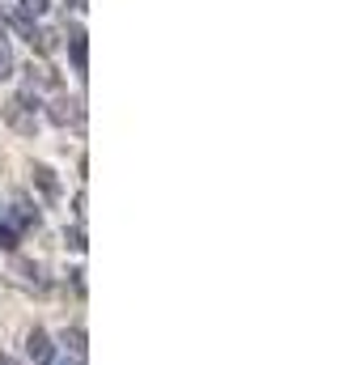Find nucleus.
<instances>
[{"label":"nucleus","instance_id":"nucleus-1","mask_svg":"<svg viewBox=\"0 0 339 365\" xmlns=\"http://www.w3.org/2000/svg\"><path fill=\"white\" fill-rule=\"evenodd\" d=\"M34 106H38V98H34V90H30V93H17V98H9V102H4V123L30 136V132H34V123H38Z\"/></svg>","mask_w":339,"mask_h":365},{"label":"nucleus","instance_id":"nucleus-2","mask_svg":"<svg viewBox=\"0 0 339 365\" xmlns=\"http://www.w3.org/2000/svg\"><path fill=\"white\" fill-rule=\"evenodd\" d=\"M26 349H30V357H34L38 365H56V349H51V340H47L43 331H30Z\"/></svg>","mask_w":339,"mask_h":365},{"label":"nucleus","instance_id":"nucleus-3","mask_svg":"<svg viewBox=\"0 0 339 365\" xmlns=\"http://www.w3.org/2000/svg\"><path fill=\"white\" fill-rule=\"evenodd\" d=\"M47 115H51V123H60V128H64V123H77V119H81V106H77L73 98H56Z\"/></svg>","mask_w":339,"mask_h":365},{"label":"nucleus","instance_id":"nucleus-4","mask_svg":"<svg viewBox=\"0 0 339 365\" xmlns=\"http://www.w3.org/2000/svg\"><path fill=\"white\" fill-rule=\"evenodd\" d=\"M34 182H38V191H43L47 200H60V182H56V170H47V166H34Z\"/></svg>","mask_w":339,"mask_h":365},{"label":"nucleus","instance_id":"nucleus-5","mask_svg":"<svg viewBox=\"0 0 339 365\" xmlns=\"http://www.w3.org/2000/svg\"><path fill=\"white\" fill-rule=\"evenodd\" d=\"M68 51H73V68H77V73H85V64H89V47H85V34H81V30H73Z\"/></svg>","mask_w":339,"mask_h":365},{"label":"nucleus","instance_id":"nucleus-6","mask_svg":"<svg viewBox=\"0 0 339 365\" xmlns=\"http://www.w3.org/2000/svg\"><path fill=\"white\" fill-rule=\"evenodd\" d=\"M13 221H17L21 230H30V225L38 230V212H34V208H30L26 200H17V204H13Z\"/></svg>","mask_w":339,"mask_h":365},{"label":"nucleus","instance_id":"nucleus-7","mask_svg":"<svg viewBox=\"0 0 339 365\" xmlns=\"http://www.w3.org/2000/svg\"><path fill=\"white\" fill-rule=\"evenodd\" d=\"M64 344L77 353V357H85V331L81 327H73V331H64Z\"/></svg>","mask_w":339,"mask_h":365},{"label":"nucleus","instance_id":"nucleus-8","mask_svg":"<svg viewBox=\"0 0 339 365\" xmlns=\"http://www.w3.org/2000/svg\"><path fill=\"white\" fill-rule=\"evenodd\" d=\"M0 247H4V251H17V230H13L9 221H0Z\"/></svg>","mask_w":339,"mask_h":365},{"label":"nucleus","instance_id":"nucleus-9","mask_svg":"<svg viewBox=\"0 0 339 365\" xmlns=\"http://www.w3.org/2000/svg\"><path fill=\"white\" fill-rule=\"evenodd\" d=\"M13 77V56H9V47L0 43V81H9Z\"/></svg>","mask_w":339,"mask_h":365},{"label":"nucleus","instance_id":"nucleus-10","mask_svg":"<svg viewBox=\"0 0 339 365\" xmlns=\"http://www.w3.org/2000/svg\"><path fill=\"white\" fill-rule=\"evenodd\" d=\"M64 242H68L73 251H85V234H81V230H68V234H64Z\"/></svg>","mask_w":339,"mask_h":365},{"label":"nucleus","instance_id":"nucleus-11","mask_svg":"<svg viewBox=\"0 0 339 365\" xmlns=\"http://www.w3.org/2000/svg\"><path fill=\"white\" fill-rule=\"evenodd\" d=\"M26 13H47V0H21Z\"/></svg>","mask_w":339,"mask_h":365},{"label":"nucleus","instance_id":"nucleus-12","mask_svg":"<svg viewBox=\"0 0 339 365\" xmlns=\"http://www.w3.org/2000/svg\"><path fill=\"white\" fill-rule=\"evenodd\" d=\"M0 365H17V361H13V357H0Z\"/></svg>","mask_w":339,"mask_h":365},{"label":"nucleus","instance_id":"nucleus-13","mask_svg":"<svg viewBox=\"0 0 339 365\" xmlns=\"http://www.w3.org/2000/svg\"><path fill=\"white\" fill-rule=\"evenodd\" d=\"M73 9H81V0H73Z\"/></svg>","mask_w":339,"mask_h":365}]
</instances>
